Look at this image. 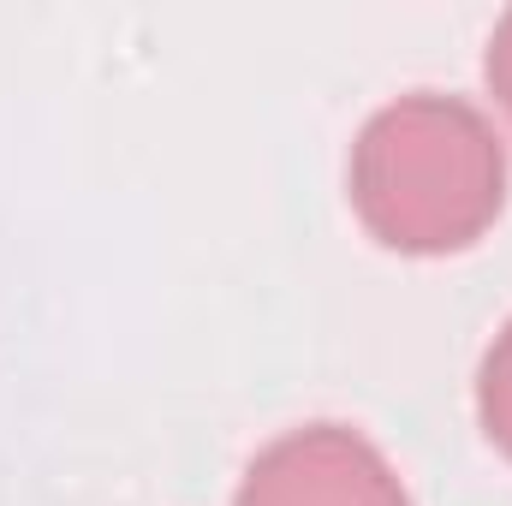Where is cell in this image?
<instances>
[{"instance_id":"obj_1","label":"cell","mask_w":512,"mask_h":506,"mask_svg":"<svg viewBox=\"0 0 512 506\" xmlns=\"http://www.w3.org/2000/svg\"><path fill=\"white\" fill-rule=\"evenodd\" d=\"M352 209L405 256L477 245L507 203V149L495 126L459 96H399L352 143Z\"/></svg>"},{"instance_id":"obj_2","label":"cell","mask_w":512,"mask_h":506,"mask_svg":"<svg viewBox=\"0 0 512 506\" xmlns=\"http://www.w3.org/2000/svg\"><path fill=\"white\" fill-rule=\"evenodd\" d=\"M233 506H411L399 471L346 423H304L251 459Z\"/></svg>"},{"instance_id":"obj_3","label":"cell","mask_w":512,"mask_h":506,"mask_svg":"<svg viewBox=\"0 0 512 506\" xmlns=\"http://www.w3.org/2000/svg\"><path fill=\"white\" fill-rule=\"evenodd\" d=\"M477 417H483L489 441L512 459V322L495 334V346L477 370Z\"/></svg>"},{"instance_id":"obj_4","label":"cell","mask_w":512,"mask_h":506,"mask_svg":"<svg viewBox=\"0 0 512 506\" xmlns=\"http://www.w3.org/2000/svg\"><path fill=\"white\" fill-rule=\"evenodd\" d=\"M489 90L501 96V108L512 114V6L501 12V24L489 36Z\"/></svg>"}]
</instances>
